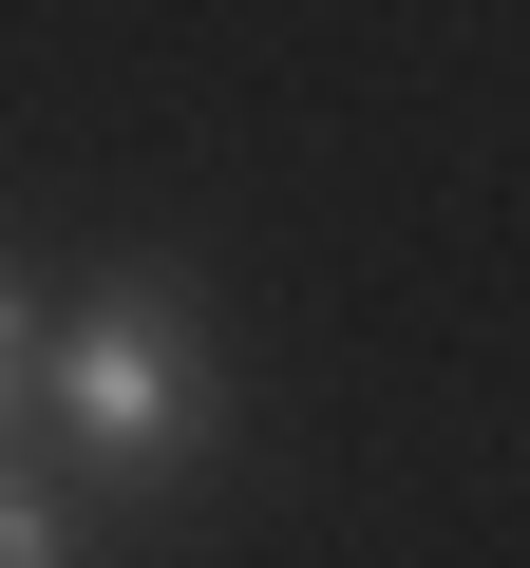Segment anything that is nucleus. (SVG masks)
<instances>
[{
	"label": "nucleus",
	"instance_id": "nucleus-1",
	"mask_svg": "<svg viewBox=\"0 0 530 568\" xmlns=\"http://www.w3.org/2000/svg\"><path fill=\"white\" fill-rule=\"evenodd\" d=\"M39 417H58V455H95V474H171V455L208 436V342H190V304H77L58 361H39Z\"/></svg>",
	"mask_w": 530,
	"mask_h": 568
},
{
	"label": "nucleus",
	"instance_id": "nucleus-2",
	"mask_svg": "<svg viewBox=\"0 0 530 568\" xmlns=\"http://www.w3.org/2000/svg\"><path fill=\"white\" fill-rule=\"evenodd\" d=\"M0 568H77V493H58V455H0Z\"/></svg>",
	"mask_w": 530,
	"mask_h": 568
},
{
	"label": "nucleus",
	"instance_id": "nucleus-3",
	"mask_svg": "<svg viewBox=\"0 0 530 568\" xmlns=\"http://www.w3.org/2000/svg\"><path fill=\"white\" fill-rule=\"evenodd\" d=\"M39 361H58V342L20 323V284H0V417H39Z\"/></svg>",
	"mask_w": 530,
	"mask_h": 568
}]
</instances>
